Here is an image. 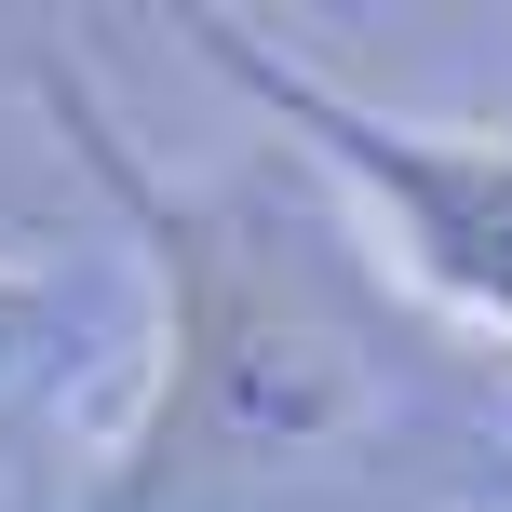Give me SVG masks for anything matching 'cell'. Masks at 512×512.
<instances>
[{
    "mask_svg": "<svg viewBox=\"0 0 512 512\" xmlns=\"http://www.w3.org/2000/svg\"><path fill=\"white\" fill-rule=\"evenodd\" d=\"M41 108L68 122V149L95 162V189L122 203V230L149 243V283H162V364L122 418V459H108V512H162L176 486H216V472H256V459H310L324 432H351L364 405V351L310 270L283 256V230H256L243 203H189V189L149 176L108 95L41 54Z\"/></svg>",
    "mask_w": 512,
    "mask_h": 512,
    "instance_id": "6da1fadb",
    "label": "cell"
},
{
    "mask_svg": "<svg viewBox=\"0 0 512 512\" xmlns=\"http://www.w3.org/2000/svg\"><path fill=\"white\" fill-rule=\"evenodd\" d=\"M189 41H203V68L270 135H297L351 189V216L378 230V256L418 297H445L459 324L512 337V135H486V122H391L351 81H324L310 54L256 41V14H189Z\"/></svg>",
    "mask_w": 512,
    "mask_h": 512,
    "instance_id": "7a4b0ae2",
    "label": "cell"
},
{
    "mask_svg": "<svg viewBox=\"0 0 512 512\" xmlns=\"http://www.w3.org/2000/svg\"><path fill=\"white\" fill-rule=\"evenodd\" d=\"M54 324H68V297H54L41 270H14V256H0V391H14L27 364L54 351Z\"/></svg>",
    "mask_w": 512,
    "mask_h": 512,
    "instance_id": "3957f363",
    "label": "cell"
}]
</instances>
